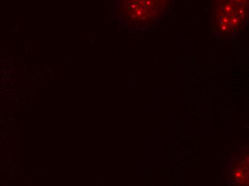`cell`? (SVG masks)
I'll return each mask as SVG.
<instances>
[{
  "mask_svg": "<svg viewBox=\"0 0 249 186\" xmlns=\"http://www.w3.org/2000/svg\"><path fill=\"white\" fill-rule=\"evenodd\" d=\"M129 1L128 12L130 18L138 22H150L162 12L168 0H126Z\"/></svg>",
  "mask_w": 249,
  "mask_h": 186,
  "instance_id": "obj_2",
  "label": "cell"
},
{
  "mask_svg": "<svg viewBox=\"0 0 249 186\" xmlns=\"http://www.w3.org/2000/svg\"><path fill=\"white\" fill-rule=\"evenodd\" d=\"M215 7L219 30L233 32L247 15L248 0H217Z\"/></svg>",
  "mask_w": 249,
  "mask_h": 186,
  "instance_id": "obj_1",
  "label": "cell"
},
{
  "mask_svg": "<svg viewBox=\"0 0 249 186\" xmlns=\"http://www.w3.org/2000/svg\"><path fill=\"white\" fill-rule=\"evenodd\" d=\"M249 169L248 165L241 164L236 168V170L234 171V177L238 181L240 184L243 185V184H248V181H247V179L248 180L249 177Z\"/></svg>",
  "mask_w": 249,
  "mask_h": 186,
  "instance_id": "obj_3",
  "label": "cell"
}]
</instances>
